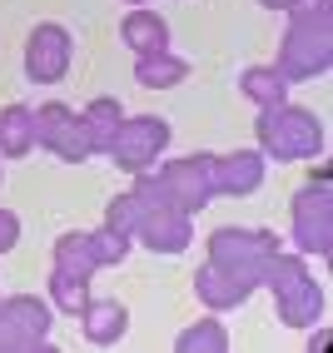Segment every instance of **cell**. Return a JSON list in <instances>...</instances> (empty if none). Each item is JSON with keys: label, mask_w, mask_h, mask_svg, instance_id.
<instances>
[{"label": "cell", "mask_w": 333, "mask_h": 353, "mask_svg": "<svg viewBox=\"0 0 333 353\" xmlns=\"http://www.w3.org/2000/svg\"><path fill=\"white\" fill-rule=\"evenodd\" d=\"M259 139H264V150L294 159V154H314L323 145V130H319V120L308 110L274 105V110H264V120H259Z\"/></svg>", "instance_id": "obj_1"}, {"label": "cell", "mask_w": 333, "mask_h": 353, "mask_svg": "<svg viewBox=\"0 0 333 353\" xmlns=\"http://www.w3.org/2000/svg\"><path fill=\"white\" fill-rule=\"evenodd\" d=\"M154 190L164 194V204H170V209H179V214H194V209L214 194V159L199 154V159L170 164V170L154 179Z\"/></svg>", "instance_id": "obj_2"}, {"label": "cell", "mask_w": 333, "mask_h": 353, "mask_svg": "<svg viewBox=\"0 0 333 353\" xmlns=\"http://www.w3.org/2000/svg\"><path fill=\"white\" fill-rule=\"evenodd\" d=\"M264 274L274 279L279 303H283V319H289V323H314V319H319L323 294L308 284V274H303L299 259H279V254H274L269 264H264Z\"/></svg>", "instance_id": "obj_3"}, {"label": "cell", "mask_w": 333, "mask_h": 353, "mask_svg": "<svg viewBox=\"0 0 333 353\" xmlns=\"http://www.w3.org/2000/svg\"><path fill=\"white\" fill-rule=\"evenodd\" d=\"M164 145H170V125L154 120V114H145V120H130V125L114 130L110 154L120 159V170L139 174V170H150V164H154V154H159Z\"/></svg>", "instance_id": "obj_4"}, {"label": "cell", "mask_w": 333, "mask_h": 353, "mask_svg": "<svg viewBox=\"0 0 333 353\" xmlns=\"http://www.w3.org/2000/svg\"><path fill=\"white\" fill-rule=\"evenodd\" d=\"M35 145H50L60 159H85L90 154V134H85V120L75 110H65V105H45L35 114Z\"/></svg>", "instance_id": "obj_5"}, {"label": "cell", "mask_w": 333, "mask_h": 353, "mask_svg": "<svg viewBox=\"0 0 333 353\" xmlns=\"http://www.w3.org/2000/svg\"><path fill=\"white\" fill-rule=\"evenodd\" d=\"M45 334H50V314H45V303H35V299L0 303V343H6V348L40 343Z\"/></svg>", "instance_id": "obj_6"}, {"label": "cell", "mask_w": 333, "mask_h": 353, "mask_svg": "<svg viewBox=\"0 0 333 353\" xmlns=\"http://www.w3.org/2000/svg\"><path fill=\"white\" fill-rule=\"evenodd\" d=\"M26 70H30V80L40 85H55L65 70H70V35L60 26H40L30 35V50H26Z\"/></svg>", "instance_id": "obj_7"}, {"label": "cell", "mask_w": 333, "mask_h": 353, "mask_svg": "<svg viewBox=\"0 0 333 353\" xmlns=\"http://www.w3.org/2000/svg\"><path fill=\"white\" fill-rule=\"evenodd\" d=\"M139 234H145L150 249H159V254H179L189 244V224H184L179 209H170V204H154V214L139 219Z\"/></svg>", "instance_id": "obj_8"}, {"label": "cell", "mask_w": 333, "mask_h": 353, "mask_svg": "<svg viewBox=\"0 0 333 353\" xmlns=\"http://www.w3.org/2000/svg\"><path fill=\"white\" fill-rule=\"evenodd\" d=\"M125 328H130V309H125V303H114V299L85 303V339L90 343H114V339H125Z\"/></svg>", "instance_id": "obj_9"}, {"label": "cell", "mask_w": 333, "mask_h": 353, "mask_svg": "<svg viewBox=\"0 0 333 353\" xmlns=\"http://www.w3.org/2000/svg\"><path fill=\"white\" fill-rule=\"evenodd\" d=\"M125 45H134L139 55H154V50H170V26L154 15V10H130L125 26H120Z\"/></svg>", "instance_id": "obj_10"}, {"label": "cell", "mask_w": 333, "mask_h": 353, "mask_svg": "<svg viewBox=\"0 0 333 353\" xmlns=\"http://www.w3.org/2000/svg\"><path fill=\"white\" fill-rule=\"evenodd\" d=\"M264 179V164H259V154H229L214 164V190H234V194H249L254 184Z\"/></svg>", "instance_id": "obj_11"}, {"label": "cell", "mask_w": 333, "mask_h": 353, "mask_svg": "<svg viewBox=\"0 0 333 353\" xmlns=\"http://www.w3.org/2000/svg\"><path fill=\"white\" fill-rule=\"evenodd\" d=\"M184 75H189V65H184V60H174L170 50L139 55V65H134V80L145 85V90H170V85H179Z\"/></svg>", "instance_id": "obj_12"}, {"label": "cell", "mask_w": 333, "mask_h": 353, "mask_svg": "<svg viewBox=\"0 0 333 353\" xmlns=\"http://www.w3.org/2000/svg\"><path fill=\"white\" fill-rule=\"evenodd\" d=\"M35 145V114L26 105H10L6 114H0V150L6 154H26Z\"/></svg>", "instance_id": "obj_13"}, {"label": "cell", "mask_w": 333, "mask_h": 353, "mask_svg": "<svg viewBox=\"0 0 333 353\" xmlns=\"http://www.w3.org/2000/svg\"><path fill=\"white\" fill-rule=\"evenodd\" d=\"M283 75L274 65H254V70H244V95L254 100V105H264V110H274V105H283Z\"/></svg>", "instance_id": "obj_14"}, {"label": "cell", "mask_w": 333, "mask_h": 353, "mask_svg": "<svg viewBox=\"0 0 333 353\" xmlns=\"http://www.w3.org/2000/svg\"><path fill=\"white\" fill-rule=\"evenodd\" d=\"M80 120H85V134H90V150H110L114 130H120V105L114 100H94Z\"/></svg>", "instance_id": "obj_15"}, {"label": "cell", "mask_w": 333, "mask_h": 353, "mask_svg": "<svg viewBox=\"0 0 333 353\" xmlns=\"http://www.w3.org/2000/svg\"><path fill=\"white\" fill-rule=\"evenodd\" d=\"M85 244H90V259H94V264H110V259L120 264V259H125V234L110 229V224L94 234V239H85Z\"/></svg>", "instance_id": "obj_16"}, {"label": "cell", "mask_w": 333, "mask_h": 353, "mask_svg": "<svg viewBox=\"0 0 333 353\" xmlns=\"http://www.w3.org/2000/svg\"><path fill=\"white\" fill-rule=\"evenodd\" d=\"M55 299L65 303L70 314H85V303H90V294H85V279H70V274H55Z\"/></svg>", "instance_id": "obj_17"}, {"label": "cell", "mask_w": 333, "mask_h": 353, "mask_svg": "<svg viewBox=\"0 0 333 353\" xmlns=\"http://www.w3.org/2000/svg\"><path fill=\"white\" fill-rule=\"evenodd\" d=\"M179 348H224V328L219 323H204V328H189V334H179Z\"/></svg>", "instance_id": "obj_18"}, {"label": "cell", "mask_w": 333, "mask_h": 353, "mask_svg": "<svg viewBox=\"0 0 333 353\" xmlns=\"http://www.w3.org/2000/svg\"><path fill=\"white\" fill-rule=\"evenodd\" d=\"M15 234H20V224H15V214H6V209H0V254H6V249L15 244Z\"/></svg>", "instance_id": "obj_19"}]
</instances>
